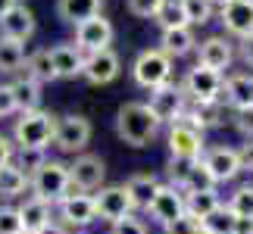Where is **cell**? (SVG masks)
<instances>
[{
	"mask_svg": "<svg viewBox=\"0 0 253 234\" xmlns=\"http://www.w3.org/2000/svg\"><path fill=\"white\" fill-rule=\"evenodd\" d=\"M160 128L163 125L153 119L150 106L141 103V100L122 103L119 113H116V134H119V141L128 144V147H147V144H153Z\"/></svg>",
	"mask_w": 253,
	"mask_h": 234,
	"instance_id": "cell-1",
	"label": "cell"
},
{
	"mask_svg": "<svg viewBox=\"0 0 253 234\" xmlns=\"http://www.w3.org/2000/svg\"><path fill=\"white\" fill-rule=\"evenodd\" d=\"M53 134H56V116L47 113V110L19 113V119L13 125V144L16 147L47 150L53 144Z\"/></svg>",
	"mask_w": 253,
	"mask_h": 234,
	"instance_id": "cell-2",
	"label": "cell"
},
{
	"mask_svg": "<svg viewBox=\"0 0 253 234\" xmlns=\"http://www.w3.org/2000/svg\"><path fill=\"white\" fill-rule=\"evenodd\" d=\"M28 191H32V197L50 203L56 206L66 194L72 191V181H69V165H63L60 159H47L41 169H38L32 178H28Z\"/></svg>",
	"mask_w": 253,
	"mask_h": 234,
	"instance_id": "cell-3",
	"label": "cell"
},
{
	"mask_svg": "<svg viewBox=\"0 0 253 234\" xmlns=\"http://www.w3.org/2000/svg\"><path fill=\"white\" fill-rule=\"evenodd\" d=\"M131 78L138 87H147V91H157V87L172 81V60L160 47H147L134 56L131 63Z\"/></svg>",
	"mask_w": 253,
	"mask_h": 234,
	"instance_id": "cell-4",
	"label": "cell"
},
{
	"mask_svg": "<svg viewBox=\"0 0 253 234\" xmlns=\"http://www.w3.org/2000/svg\"><path fill=\"white\" fill-rule=\"evenodd\" d=\"M222 72L207 69V66H191L188 75L181 78V91L188 97V103H212L222 100Z\"/></svg>",
	"mask_w": 253,
	"mask_h": 234,
	"instance_id": "cell-5",
	"label": "cell"
},
{
	"mask_svg": "<svg viewBox=\"0 0 253 234\" xmlns=\"http://www.w3.org/2000/svg\"><path fill=\"white\" fill-rule=\"evenodd\" d=\"M87 144H91V122H87L84 116L72 113V116L56 119V134H53V147L56 150L79 156V153H84Z\"/></svg>",
	"mask_w": 253,
	"mask_h": 234,
	"instance_id": "cell-6",
	"label": "cell"
},
{
	"mask_svg": "<svg viewBox=\"0 0 253 234\" xmlns=\"http://www.w3.org/2000/svg\"><path fill=\"white\" fill-rule=\"evenodd\" d=\"M166 144H169V153L178 156V159H200L203 150H207L203 131L197 128V125H191L188 119H178V122L169 125Z\"/></svg>",
	"mask_w": 253,
	"mask_h": 234,
	"instance_id": "cell-7",
	"label": "cell"
},
{
	"mask_svg": "<svg viewBox=\"0 0 253 234\" xmlns=\"http://www.w3.org/2000/svg\"><path fill=\"white\" fill-rule=\"evenodd\" d=\"M150 113H153V119H157L160 125H172V122H178L184 110H188V97H184L181 91V84H163L157 87V91H150Z\"/></svg>",
	"mask_w": 253,
	"mask_h": 234,
	"instance_id": "cell-8",
	"label": "cell"
},
{
	"mask_svg": "<svg viewBox=\"0 0 253 234\" xmlns=\"http://www.w3.org/2000/svg\"><path fill=\"white\" fill-rule=\"evenodd\" d=\"M56 209H60V222L66 228H75V231H82L87 225H94L97 222V206H94V197L91 194H82V191H69L66 197L56 203Z\"/></svg>",
	"mask_w": 253,
	"mask_h": 234,
	"instance_id": "cell-9",
	"label": "cell"
},
{
	"mask_svg": "<svg viewBox=\"0 0 253 234\" xmlns=\"http://www.w3.org/2000/svg\"><path fill=\"white\" fill-rule=\"evenodd\" d=\"M91 197H94V206H97V219L110 222V225L134 212V203L128 197V191H125V184H103Z\"/></svg>",
	"mask_w": 253,
	"mask_h": 234,
	"instance_id": "cell-10",
	"label": "cell"
},
{
	"mask_svg": "<svg viewBox=\"0 0 253 234\" xmlns=\"http://www.w3.org/2000/svg\"><path fill=\"white\" fill-rule=\"evenodd\" d=\"M69 181H72V188L82 191V194L100 191L103 181H106V162L97 153H79L75 162L69 165Z\"/></svg>",
	"mask_w": 253,
	"mask_h": 234,
	"instance_id": "cell-11",
	"label": "cell"
},
{
	"mask_svg": "<svg viewBox=\"0 0 253 234\" xmlns=\"http://www.w3.org/2000/svg\"><path fill=\"white\" fill-rule=\"evenodd\" d=\"M147 212L157 225H163V228L172 225L175 219L184 216V191L175 188V184H160V191H157V197L150 200Z\"/></svg>",
	"mask_w": 253,
	"mask_h": 234,
	"instance_id": "cell-12",
	"label": "cell"
},
{
	"mask_svg": "<svg viewBox=\"0 0 253 234\" xmlns=\"http://www.w3.org/2000/svg\"><path fill=\"white\" fill-rule=\"evenodd\" d=\"M113 22L103 16H94L87 22L75 25V47L87 56V53H97V50H106L113 44Z\"/></svg>",
	"mask_w": 253,
	"mask_h": 234,
	"instance_id": "cell-13",
	"label": "cell"
},
{
	"mask_svg": "<svg viewBox=\"0 0 253 234\" xmlns=\"http://www.w3.org/2000/svg\"><path fill=\"white\" fill-rule=\"evenodd\" d=\"M203 165L210 169V175L216 178V184L235 181L241 175V159H238V147H225V144H216V147L203 150Z\"/></svg>",
	"mask_w": 253,
	"mask_h": 234,
	"instance_id": "cell-14",
	"label": "cell"
},
{
	"mask_svg": "<svg viewBox=\"0 0 253 234\" xmlns=\"http://www.w3.org/2000/svg\"><path fill=\"white\" fill-rule=\"evenodd\" d=\"M194 53H197V66H207V69H216V72H225L235 63V44L225 35H210L207 41L197 44Z\"/></svg>",
	"mask_w": 253,
	"mask_h": 234,
	"instance_id": "cell-15",
	"label": "cell"
},
{
	"mask_svg": "<svg viewBox=\"0 0 253 234\" xmlns=\"http://www.w3.org/2000/svg\"><path fill=\"white\" fill-rule=\"evenodd\" d=\"M119 72H122V60H119V53H116L113 47L84 56L82 75H84L91 84H110V81H116V78H119Z\"/></svg>",
	"mask_w": 253,
	"mask_h": 234,
	"instance_id": "cell-16",
	"label": "cell"
},
{
	"mask_svg": "<svg viewBox=\"0 0 253 234\" xmlns=\"http://www.w3.org/2000/svg\"><path fill=\"white\" fill-rule=\"evenodd\" d=\"M219 19L225 25V35L238 41L253 35V0H228L225 6H219Z\"/></svg>",
	"mask_w": 253,
	"mask_h": 234,
	"instance_id": "cell-17",
	"label": "cell"
},
{
	"mask_svg": "<svg viewBox=\"0 0 253 234\" xmlns=\"http://www.w3.org/2000/svg\"><path fill=\"white\" fill-rule=\"evenodd\" d=\"M35 28H38L35 13H32L25 3H16L6 16H0V38H6V41L25 44L28 38L35 35Z\"/></svg>",
	"mask_w": 253,
	"mask_h": 234,
	"instance_id": "cell-18",
	"label": "cell"
},
{
	"mask_svg": "<svg viewBox=\"0 0 253 234\" xmlns=\"http://www.w3.org/2000/svg\"><path fill=\"white\" fill-rule=\"evenodd\" d=\"M222 103L231 110L253 106V72H235L222 81Z\"/></svg>",
	"mask_w": 253,
	"mask_h": 234,
	"instance_id": "cell-19",
	"label": "cell"
},
{
	"mask_svg": "<svg viewBox=\"0 0 253 234\" xmlns=\"http://www.w3.org/2000/svg\"><path fill=\"white\" fill-rule=\"evenodd\" d=\"M50 60H53V72L56 78H75L84 69V53L75 47V41H63L50 47Z\"/></svg>",
	"mask_w": 253,
	"mask_h": 234,
	"instance_id": "cell-20",
	"label": "cell"
},
{
	"mask_svg": "<svg viewBox=\"0 0 253 234\" xmlns=\"http://www.w3.org/2000/svg\"><path fill=\"white\" fill-rule=\"evenodd\" d=\"M160 50L169 56V60H178V56H188L197 50V38H194V28H169V32L160 35Z\"/></svg>",
	"mask_w": 253,
	"mask_h": 234,
	"instance_id": "cell-21",
	"label": "cell"
},
{
	"mask_svg": "<svg viewBox=\"0 0 253 234\" xmlns=\"http://www.w3.org/2000/svg\"><path fill=\"white\" fill-rule=\"evenodd\" d=\"M181 119H188L191 125H197L200 131L207 128H219L225 122V103L222 100H212V103H188Z\"/></svg>",
	"mask_w": 253,
	"mask_h": 234,
	"instance_id": "cell-22",
	"label": "cell"
},
{
	"mask_svg": "<svg viewBox=\"0 0 253 234\" xmlns=\"http://www.w3.org/2000/svg\"><path fill=\"white\" fill-rule=\"evenodd\" d=\"M9 91H13V100H16V110L19 113H32V110H41V84L35 78H28L19 72L13 81H9Z\"/></svg>",
	"mask_w": 253,
	"mask_h": 234,
	"instance_id": "cell-23",
	"label": "cell"
},
{
	"mask_svg": "<svg viewBox=\"0 0 253 234\" xmlns=\"http://www.w3.org/2000/svg\"><path fill=\"white\" fill-rule=\"evenodd\" d=\"M16 209H19V219H22V231H28V234H38L44 225L53 222V206L44 203V200H38V197H28L22 206H16Z\"/></svg>",
	"mask_w": 253,
	"mask_h": 234,
	"instance_id": "cell-24",
	"label": "cell"
},
{
	"mask_svg": "<svg viewBox=\"0 0 253 234\" xmlns=\"http://www.w3.org/2000/svg\"><path fill=\"white\" fill-rule=\"evenodd\" d=\"M103 0H56V16L69 25H82L87 19L100 16Z\"/></svg>",
	"mask_w": 253,
	"mask_h": 234,
	"instance_id": "cell-25",
	"label": "cell"
},
{
	"mask_svg": "<svg viewBox=\"0 0 253 234\" xmlns=\"http://www.w3.org/2000/svg\"><path fill=\"white\" fill-rule=\"evenodd\" d=\"M125 191H128L134 209H147L150 200L157 197V191H160V178L150 175V172H134L131 178L125 181Z\"/></svg>",
	"mask_w": 253,
	"mask_h": 234,
	"instance_id": "cell-26",
	"label": "cell"
},
{
	"mask_svg": "<svg viewBox=\"0 0 253 234\" xmlns=\"http://www.w3.org/2000/svg\"><path fill=\"white\" fill-rule=\"evenodd\" d=\"M222 206L219 191H200V194H184V212L191 219H197L203 225V219H210L212 212Z\"/></svg>",
	"mask_w": 253,
	"mask_h": 234,
	"instance_id": "cell-27",
	"label": "cell"
},
{
	"mask_svg": "<svg viewBox=\"0 0 253 234\" xmlns=\"http://www.w3.org/2000/svg\"><path fill=\"white\" fill-rule=\"evenodd\" d=\"M22 75L35 78L38 84H44V81H56L53 60H50V47H41V50L28 53V56H25V66H22Z\"/></svg>",
	"mask_w": 253,
	"mask_h": 234,
	"instance_id": "cell-28",
	"label": "cell"
},
{
	"mask_svg": "<svg viewBox=\"0 0 253 234\" xmlns=\"http://www.w3.org/2000/svg\"><path fill=\"white\" fill-rule=\"evenodd\" d=\"M22 66H25V47L19 41L0 38V72L13 75V72H22Z\"/></svg>",
	"mask_w": 253,
	"mask_h": 234,
	"instance_id": "cell-29",
	"label": "cell"
},
{
	"mask_svg": "<svg viewBox=\"0 0 253 234\" xmlns=\"http://www.w3.org/2000/svg\"><path fill=\"white\" fill-rule=\"evenodd\" d=\"M25 188H28V178L16 169L13 162H9V165H0V197L13 200V197H19Z\"/></svg>",
	"mask_w": 253,
	"mask_h": 234,
	"instance_id": "cell-30",
	"label": "cell"
},
{
	"mask_svg": "<svg viewBox=\"0 0 253 234\" xmlns=\"http://www.w3.org/2000/svg\"><path fill=\"white\" fill-rule=\"evenodd\" d=\"M181 191H184V194L216 191V178H212V175H210V169H207V165H203V159H197V162L191 165V172H188V178H184Z\"/></svg>",
	"mask_w": 253,
	"mask_h": 234,
	"instance_id": "cell-31",
	"label": "cell"
},
{
	"mask_svg": "<svg viewBox=\"0 0 253 234\" xmlns=\"http://www.w3.org/2000/svg\"><path fill=\"white\" fill-rule=\"evenodd\" d=\"M47 162V150H35V147H16L13 153V165L19 172L25 175V178H32V175L41 169V165Z\"/></svg>",
	"mask_w": 253,
	"mask_h": 234,
	"instance_id": "cell-32",
	"label": "cell"
},
{
	"mask_svg": "<svg viewBox=\"0 0 253 234\" xmlns=\"http://www.w3.org/2000/svg\"><path fill=\"white\" fill-rule=\"evenodd\" d=\"M153 22H157L163 32H169V28H184V25H188V19H184V6H181V0H166Z\"/></svg>",
	"mask_w": 253,
	"mask_h": 234,
	"instance_id": "cell-33",
	"label": "cell"
},
{
	"mask_svg": "<svg viewBox=\"0 0 253 234\" xmlns=\"http://www.w3.org/2000/svg\"><path fill=\"white\" fill-rule=\"evenodd\" d=\"M235 222H238V216L222 203L210 219H203V228H207L210 234H235Z\"/></svg>",
	"mask_w": 253,
	"mask_h": 234,
	"instance_id": "cell-34",
	"label": "cell"
},
{
	"mask_svg": "<svg viewBox=\"0 0 253 234\" xmlns=\"http://www.w3.org/2000/svg\"><path fill=\"white\" fill-rule=\"evenodd\" d=\"M184 6V19H188V25H207L212 13H216V6H212V0H181Z\"/></svg>",
	"mask_w": 253,
	"mask_h": 234,
	"instance_id": "cell-35",
	"label": "cell"
},
{
	"mask_svg": "<svg viewBox=\"0 0 253 234\" xmlns=\"http://www.w3.org/2000/svg\"><path fill=\"white\" fill-rule=\"evenodd\" d=\"M225 206L235 212V216H253V184H241V188L228 197Z\"/></svg>",
	"mask_w": 253,
	"mask_h": 234,
	"instance_id": "cell-36",
	"label": "cell"
},
{
	"mask_svg": "<svg viewBox=\"0 0 253 234\" xmlns=\"http://www.w3.org/2000/svg\"><path fill=\"white\" fill-rule=\"evenodd\" d=\"M194 162H197V159H178V156H169V162H166V175H169V184H175V188H181Z\"/></svg>",
	"mask_w": 253,
	"mask_h": 234,
	"instance_id": "cell-37",
	"label": "cell"
},
{
	"mask_svg": "<svg viewBox=\"0 0 253 234\" xmlns=\"http://www.w3.org/2000/svg\"><path fill=\"white\" fill-rule=\"evenodd\" d=\"M110 234H150V231H147V222L138 219V216L131 212V216L113 222V225H110Z\"/></svg>",
	"mask_w": 253,
	"mask_h": 234,
	"instance_id": "cell-38",
	"label": "cell"
},
{
	"mask_svg": "<svg viewBox=\"0 0 253 234\" xmlns=\"http://www.w3.org/2000/svg\"><path fill=\"white\" fill-rule=\"evenodd\" d=\"M163 3H166V0H128V13L138 16V19H157Z\"/></svg>",
	"mask_w": 253,
	"mask_h": 234,
	"instance_id": "cell-39",
	"label": "cell"
},
{
	"mask_svg": "<svg viewBox=\"0 0 253 234\" xmlns=\"http://www.w3.org/2000/svg\"><path fill=\"white\" fill-rule=\"evenodd\" d=\"M0 234H22V219L16 206H0Z\"/></svg>",
	"mask_w": 253,
	"mask_h": 234,
	"instance_id": "cell-40",
	"label": "cell"
},
{
	"mask_svg": "<svg viewBox=\"0 0 253 234\" xmlns=\"http://www.w3.org/2000/svg\"><path fill=\"white\" fill-rule=\"evenodd\" d=\"M197 231H200V222L191 219L188 212H184L181 219H175L172 225H166V234H197Z\"/></svg>",
	"mask_w": 253,
	"mask_h": 234,
	"instance_id": "cell-41",
	"label": "cell"
},
{
	"mask_svg": "<svg viewBox=\"0 0 253 234\" xmlns=\"http://www.w3.org/2000/svg\"><path fill=\"white\" fill-rule=\"evenodd\" d=\"M235 125H238V131L244 134L247 141H253V106H244V110H235Z\"/></svg>",
	"mask_w": 253,
	"mask_h": 234,
	"instance_id": "cell-42",
	"label": "cell"
},
{
	"mask_svg": "<svg viewBox=\"0 0 253 234\" xmlns=\"http://www.w3.org/2000/svg\"><path fill=\"white\" fill-rule=\"evenodd\" d=\"M16 110V100H13V91H9V84H0V119H9Z\"/></svg>",
	"mask_w": 253,
	"mask_h": 234,
	"instance_id": "cell-43",
	"label": "cell"
},
{
	"mask_svg": "<svg viewBox=\"0 0 253 234\" xmlns=\"http://www.w3.org/2000/svg\"><path fill=\"white\" fill-rule=\"evenodd\" d=\"M238 159H241V172H253V141L238 147Z\"/></svg>",
	"mask_w": 253,
	"mask_h": 234,
	"instance_id": "cell-44",
	"label": "cell"
},
{
	"mask_svg": "<svg viewBox=\"0 0 253 234\" xmlns=\"http://www.w3.org/2000/svg\"><path fill=\"white\" fill-rule=\"evenodd\" d=\"M13 153H16V144H13V138L0 134V165H9V162H13Z\"/></svg>",
	"mask_w": 253,
	"mask_h": 234,
	"instance_id": "cell-45",
	"label": "cell"
},
{
	"mask_svg": "<svg viewBox=\"0 0 253 234\" xmlns=\"http://www.w3.org/2000/svg\"><path fill=\"white\" fill-rule=\"evenodd\" d=\"M238 56L253 69V35H247V38H241V41H238Z\"/></svg>",
	"mask_w": 253,
	"mask_h": 234,
	"instance_id": "cell-46",
	"label": "cell"
},
{
	"mask_svg": "<svg viewBox=\"0 0 253 234\" xmlns=\"http://www.w3.org/2000/svg\"><path fill=\"white\" fill-rule=\"evenodd\" d=\"M235 234H253V216H238Z\"/></svg>",
	"mask_w": 253,
	"mask_h": 234,
	"instance_id": "cell-47",
	"label": "cell"
},
{
	"mask_svg": "<svg viewBox=\"0 0 253 234\" xmlns=\"http://www.w3.org/2000/svg\"><path fill=\"white\" fill-rule=\"evenodd\" d=\"M38 234H72L69 228H66L63 225V222H50V225H44L41 231H38Z\"/></svg>",
	"mask_w": 253,
	"mask_h": 234,
	"instance_id": "cell-48",
	"label": "cell"
},
{
	"mask_svg": "<svg viewBox=\"0 0 253 234\" xmlns=\"http://www.w3.org/2000/svg\"><path fill=\"white\" fill-rule=\"evenodd\" d=\"M16 3H19V0H0V16H6V13H9V9H13Z\"/></svg>",
	"mask_w": 253,
	"mask_h": 234,
	"instance_id": "cell-49",
	"label": "cell"
},
{
	"mask_svg": "<svg viewBox=\"0 0 253 234\" xmlns=\"http://www.w3.org/2000/svg\"><path fill=\"white\" fill-rule=\"evenodd\" d=\"M228 3V0H212V6H225Z\"/></svg>",
	"mask_w": 253,
	"mask_h": 234,
	"instance_id": "cell-50",
	"label": "cell"
},
{
	"mask_svg": "<svg viewBox=\"0 0 253 234\" xmlns=\"http://www.w3.org/2000/svg\"><path fill=\"white\" fill-rule=\"evenodd\" d=\"M197 234H210V231H207V228H203V225H200V231H197Z\"/></svg>",
	"mask_w": 253,
	"mask_h": 234,
	"instance_id": "cell-51",
	"label": "cell"
},
{
	"mask_svg": "<svg viewBox=\"0 0 253 234\" xmlns=\"http://www.w3.org/2000/svg\"><path fill=\"white\" fill-rule=\"evenodd\" d=\"M72 234H84V231H72Z\"/></svg>",
	"mask_w": 253,
	"mask_h": 234,
	"instance_id": "cell-52",
	"label": "cell"
},
{
	"mask_svg": "<svg viewBox=\"0 0 253 234\" xmlns=\"http://www.w3.org/2000/svg\"><path fill=\"white\" fill-rule=\"evenodd\" d=\"M22 234H28V231H22Z\"/></svg>",
	"mask_w": 253,
	"mask_h": 234,
	"instance_id": "cell-53",
	"label": "cell"
}]
</instances>
